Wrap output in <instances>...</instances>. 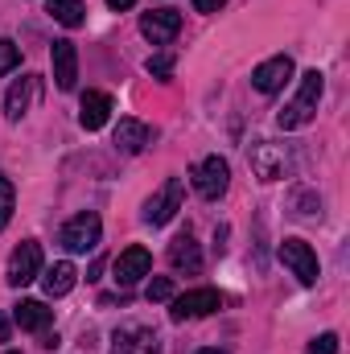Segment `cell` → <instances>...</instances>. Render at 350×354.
I'll use <instances>...</instances> for the list:
<instances>
[{
    "label": "cell",
    "mask_w": 350,
    "mask_h": 354,
    "mask_svg": "<svg viewBox=\"0 0 350 354\" xmlns=\"http://www.w3.org/2000/svg\"><path fill=\"white\" fill-rule=\"evenodd\" d=\"M219 4H223V0H194L198 12H219Z\"/></svg>",
    "instance_id": "obj_26"
},
{
    "label": "cell",
    "mask_w": 350,
    "mask_h": 354,
    "mask_svg": "<svg viewBox=\"0 0 350 354\" xmlns=\"http://www.w3.org/2000/svg\"><path fill=\"white\" fill-rule=\"evenodd\" d=\"M181 198H185L181 177H169V181H165V185L145 202V223H149V227H165L177 210H181Z\"/></svg>",
    "instance_id": "obj_6"
},
{
    "label": "cell",
    "mask_w": 350,
    "mask_h": 354,
    "mask_svg": "<svg viewBox=\"0 0 350 354\" xmlns=\"http://www.w3.org/2000/svg\"><path fill=\"white\" fill-rule=\"evenodd\" d=\"M288 79H293V58H288V54H276V58H268V62H260V66L252 71V87L260 91V95L284 91Z\"/></svg>",
    "instance_id": "obj_9"
},
{
    "label": "cell",
    "mask_w": 350,
    "mask_h": 354,
    "mask_svg": "<svg viewBox=\"0 0 350 354\" xmlns=\"http://www.w3.org/2000/svg\"><path fill=\"white\" fill-rule=\"evenodd\" d=\"M149 136H153V132H149V124H140V120H120L111 140H116V149H120L124 157H136V153L149 145Z\"/></svg>",
    "instance_id": "obj_15"
},
{
    "label": "cell",
    "mask_w": 350,
    "mask_h": 354,
    "mask_svg": "<svg viewBox=\"0 0 350 354\" xmlns=\"http://www.w3.org/2000/svg\"><path fill=\"white\" fill-rule=\"evenodd\" d=\"M50 17L66 29H79L87 21V4L83 0H50Z\"/></svg>",
    "instance_id": "obj_20"
},
{
    "label": "cell",
    "mask_w": 350,
    "mask_h": 354,
    "mask_svg": "<svg viewBox=\"0 0 350 354\" xmlns=\"http://www.w3.org/2000/svg\"><path fill=\"white\" fill-rule=\"evenodd\" d=\"M8 334H12V322H8V313H0V342H8Z\"/></svg>",
    "instance_id": "obj_27"
},
{
    "label": "cell",
    "mask_w": 350,
    "mask_h": 354,
    "mask_svg": "<svg viewBox=\"0 0 350 354\" xmlns=\"http://www.w3.org/2000/svg\"><path fill=\"white\" fill-rule=\"evenodd\" d=\"M136 0H107V8H116V12H124V8H132Z\"/></svg>",
    "instance_id": "obj_28"
},
{
    "label": "cell",
    "mask_w": 350,
    "mask_h": 354,
    "mask_svg": "<svg viewBox=\"0 0 350 354\" xmlns=\"http://www.w3.org/2000/svg\"><path fill=\"white\" fill-rule=\"evenodd\" d=\"M223 305V297H219V288H190V292H181L169 301V317L174 322H194V317H210L214 309Z\"/></svg>",
    "instance_id": "obj_5"
},
{
    "label": "cell",
    "mask_w": 350,
    "mask_h": 354,
    "mask_svg": "<svg viewBox=\"0 0 350 354\" xmlns=\"http://www.w3.org/2000/svg\"><path fill=\"white\" fill-rule=\"evenodd\" d=\"M169 264L177 272H198L202 268V248H198L194 235H177L174 243H169Z\"/></svg>",
    "instance_id": "obj_18"
},
{
    "label": "cell",
    "mask_w": 350,
    "mask_h": 354,
    "mask_svg": "<svg viewBox=\"0 0 350 354\" xmlns=\"http://www.w3.org/2000/svg\"><path fill=\"white\" fill-rule=\"evenodd\" d=\"M322 91H326V79H322V71H305V75H301V91H297V99H293L288 107H280L276 124H280L284 132H293V128H305V124L317 115Z\"/></svg>",
    "instance_id": "obj_1"
},
{
    "label": "cell",
    "mask_w": 350,
    "mask_h": 354,
    "mask_svg": "<svg viewBox=\"0 0 350 354\" xmlns=\"http://www.w3.org/2000/svg\"><path fill=\"white\" fill-rule=\"evenodd\" d=\"M107 120H111V95H103V91H87L83 103H79V124H83L87 132H99Z\"/></svg>",
    "instance_id": "obj_14"
},
{
    "label": "cell",
    "mask_w": 350,
    "mask_h": 354,
    "mask_svg": "<svg viewBox=\"0 0 350 354\" xmlns=\"http://www.w3.org/2000/svg\"><path fill=\"white\" fill-rule=\"evenodd\" d=\"M17 66H21V46L0 41V75H8V71H17Z\"/></svg>",
    "instance_id": "obj_22"
},
{
    "label": "cell",
    "mask_w": 350,
    "mask_h": 354,
    "mask_svg": "<svg viewBox=\"0 0 350 354\" xmlns=\"http://www.w3.org/2000/svg\"><path fill=\"white\" fill-rule=\"evenodd\" d=\"M50 317H54V309H46V301H21V305H17V313H12V322H17L21 330H29V334L46 330V326H50Z\"/></svg>",
    "instance_id": "obj_19"
},
{
    "label": "cell",
    "mask_w": 350,
    "mask_h": 354,
    "mask_svg": "<svg viewBox=\"0 0 350 354\" xmlns=\"http://www.w3.org/2000/svg\"><path fill=\"white\" fill-rule=\"evenodd\" d=\"M111 354H161V342L149 326H124V330H116Z\"/></svg>",
    "instance_id": "obj_11"
},
{
    "label": "cell",
    "mask_w": 350,
    "mask_h": 354,
    "mask_svg": "<svg viewBox=\"0 0 350 354\" xmlns=\"http://www.w3.org/2000/svg\"><path fill=\"white\" fill-rule=\"evenodd\" d=\"M12 206H17V189H12L8 177H0V231H4L8 218H12Z\"/></svg>",
    "instance_id": "obj_21"
},
{
    "label": "cell",
    "mask_w": 350,
    "mask_h": 354,
    "mask_svg": "<svg viewBox=\"0 0 350 354\" xmlns=\"http://www.w3.org/2000/svg\"><path fill=\"white\" fill-rule=\"evenodd\" d=\"M33 95H37V79H17L12 87H8V95H4V115L8 120H21L25 111H29V103H33Z\"/></svg>",
    "instance_id": "obj_17"
},
{
    "label": "cell",
    "mask_w": 350,
    "mask_h": 354,
    "mask_svg": "<svg viewBox=\"0 0 350 354\" xmlns=\"http://www.w3.org/2000/svg\"><path fill=\"white\" fill-rule=\"evenodd\" d=\"M4 354H17V351H4Z\"/></svg>",
    "instance_id": "obj_30"
},
{
    "label": "cell",
    "mask_w": 350,
    "mask_h": 354,
    "mask_svg": "<svg viewBox=\"0 0 350 354\" xmlns=\"http://www.w3.org/2000/svg\"><path fill=\"white\" fill-rule=\"evenodd\" d=\"M280 264L288 268L301 284H317V276H322L317 252H313L305 239H284V243H280Z\"/></svg>",
    "instance_id": "obj_3"
},
{
    "label": "cell",
    "mask_w": 350,
    "mask_h": 354,
    "mask_svg": "<svg viewBox=\"0 0 350 354\" xmlns=\"http://www.w3.org/2000/svg\"><path fill=\"white\" fill-rule=\"evenodd\" d=\"M37 272H42V243L25 239V243L8 256V272H4V280H8L12 288H25L29 280H37Z\"/></svg>",
    "instance_id": "obj_7"
},
{
    "label": "cell",
    "mask_w": 350,
    "mask_h": 354,
    "mask_svg": "<svg viewBox=\"0 0 350 354\" xmlns=\"http://www.w3.org/2000/svg\"><path fill=\"white\" fill-rule=\"evenodd\" d=\"M99 235H103V223H99V214L95 210H83V214H75L66 227H62V248L66 252H75V256H83V252H95L99 248Z\"/></svg>",
    "instance_id": "obj_2"
},
{
    "label": "cell",
    "mask_w": 350,
    "mask_h": 354,
    "mask_svg": "<svg viewBox=\"0 0 350 354\" xmlns=\"http://www.w3.org/2000/svg\"><path fill=\"white\" fill-rule=\"evenodd\" d=\"M75 280H79V268L71 264V260H58V264H50L42 272V284H46L50 297H66L75 288Z\"/></svg>",
    "instance_id": "obj_16"
},
{
    "label": "cell",
    "mask_w": 350,
    "mask_h": 354,
    "mask_svg": "<svg viewBox=\"0 0 350 354\" xmlns=\"http://www.w3.org/2000/svg\"><path fill=\"white\" fill-rule=\"evenodd\" d=\"M149 268H153V256H149V248H124L120 256H116V264H111V272H116V284H136L140 276H149Z\"/></svg>",
    "instance_id": "obj_10"
},
{
    "label": "cell",
    "mask_w": 350,
    "mask_h": 354,
    "mask_svg": "<svg viewBox=\"0 0 350 354\" xmlns=\"http://www.w3.org/2000/svg\"><path fill=\"white\" fill-rule=\"evenodd\" d=\"M50 62H54V83H58V91H75V79H79V50H75V41H54Z\"/></svg>",
    "instance_id": "obj_13"
},
{
    "label": "cell",
    "mask_w": 350,
    "mask_h": 354,
    "mask_svg": "<svg viewBox=\"0 0 350 354\" xmlns=\"http://www.w3.org/2000/svg\"><path fill=\"white\" fill-rule=\"evenodd\" d=\"M145 66H149V75H157V79H169V75H174V58H169V54H157V58H149Z\"/></svg>",
    "instance_id": "obj_25"
},
{
    "label": "cell",
    "mask_w": 350,
    "mask_h": 354,
    "mask_svg": "<svg viewBox=\"0 0 350 354\" xmlns=\"http://www.w3.org/2000/svg\"><path fill=\"white\" fill-rule=\"evenodd\" d=\"M252 169H256L260 181H280V177L288 174V157H284L276 145L256 140V145H252Z\"/></svg>",
    "instance_id": "obj_12"
},
{
    "label": "cell",
    "mask_w": 350,
    "mask_h": 354,
    "mask_svg": "<svg viewBox=\"0 0 350 354\" xmlns=\"http://www.w3.org/2000/svg\"><path fill=\"white\" fill-rule=\"evenodd\" d=\"M305 354H338V334H317V338L305 346Z\"/></svg>",
    "instance_id": "obj_23"
},
{
    "label": "cell",
    "mask_w": 350,
    "mask_h": 354,
    "mask_svg": "<svg viewBox=\"0 0 350 354\" xmlns=\"http://www.w3.org/2000/svg\"><path fill=\"white\" fill-rule=\"evenodd\" d=\"M190 177H194V189H198L206 202H214V198H223V194H227V185H231V165L214 153V157L198 161Z\"/></svg>",
    "instance_id": "obj_4"
},
{
    "label": "cell",
    "mask_w": 350,
    "mask_h": 354,
    "mask_svg": "<svg viewBox=\"0 0 350 354\" xmlns=\"http://www.w3.org/2000/svg\"><path fill=\"white\" fill-rule=\"evenodd\" d=\"M149 301H174V280L169 276H157L149 284Z\"/></svg>",
    "instance_id": "obj_24"
},
{
    "label": "cell",
    "mask_w": 350,
    "mask_h": 354,
    "mask_svg": "<svg viewBox=\"0 0 350 354\" xmlns=\"http://www.w3.org/2000/svg\"><path fill=\"white\" fill-rule=\"evenodd\" d=\"M198 354H227V351H214V346H210V351H198Z\"/></svg>",
    "instance_id": "obj_29"
},
{
    "label": "cell",
    "mask_w": 350,
    "mask_h": 354,
    "mask_svg": "<svg viewBox=\"0 0 350 354\" xmlns=\"http://www.w3.org/2000/svg\"><path fill=\"white\" fill-rule=\"evenodd\" d=\"M140 33L153 41V46H169L177 33H181V12L177 8H153L140 17Z\"/></svg>",
    "instance_id": "obj_8"
}]
</instances>
